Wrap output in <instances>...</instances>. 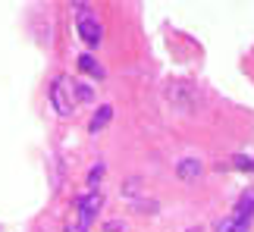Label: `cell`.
<instances>
[{
	"label": "cell",
	"mask_w": 254,
	"mask_h": 232,
	"mask_svg": "<svg viewBox=\"0 0 254 232\" xmlns=\"http://www.w3.org/2000/svg\"><path fill=\"white\" fill-rule=\"evenodd\" d=\"M75 207H79V217H75L79 223L66 226V232H88L91 223L97 220V214H101V207H104V195H101V191H88V195L79 198V204H75Z\"/></svg>",
	"instance_id": "obj_1"
},
{
	"label": "cell",
	"mask_w": 254,
	"mask_h": 232,
	"mask_svg": "<svg viewBox=\"0 0 254 232\" xmlns=\"http://www.w3.org/2000/svg\"><path fill=\"white\" fill-rule=\"evenodd\" d=\"M75 82L69 79V75H60V79L54 82V88H51V104H54V110L60 113V116H72L75 113Z\"/></svg>",
	"instance_id": "obj_2"
},
{
	"label": "cell",
	"mask_w": 254,
	"mask_h": 232,
	"mask_svg": "<svg viewBox=\"0 0 254 232\" xmlns=\"http://www.w3.org/2000/svg\"><path fill=\"white\" fill-rule=\"evenodd\" d=\"M167 101L173 107H179L182 113H191L194 104H198V91H194L191 82H170L167 85Z\"/></svg>",
	"instance_id": "obj_3"
},
{
	"label": "cell",
	"mask_w": 254,
	"mask_h": 232,
	"mask_svg": "<svg viewBox=\"0 0 254 232\" xmlns=\"http://www.w3.org/2000/svg\"><path fill=\"white\" fill-rule=\"evenodd\" d=\"M75 28H79L82 41H85L88 47H97V44H101L104 28H101V22H97V19H94L91 13H82V16H79V22H75Z\"/></svg>",
	"instance_id": "obj_4"
},
{
	"label": "cell",
	"mask_w": 254,
	"mask_h": 232,
	"mask_svg": "<svg viewBox=\"0 0 254 232\" xmlns=\"http://www.w3.org/2000/svg\"><path fill=\"white\" fill-rule=\"evenodd\" d=\"M176 176L185 179V182H194V179L201 176V160H198V157H185V160H179V163H176Z\"/></svg>",
	"instance_id": "obj_5"
},
{
	"label": "cell",
	"mask_w": 254,
	"mask_h": 232,
	"mask_svg": "<svg viewBox=\"0 0 254 232\" xmlns=\"http://www.w3.org/2000/svg\"><path fill=\"white\" fill-rule=\"evenodd\" d=\"M217 232H251V220L245 217H229V220H220Z\"/></svg>",
	"instance_id": "obj_6"
},
{
	"label": "cell",
	"mask_w": 254,
	"mask_h": 232,
	"mask_svg": "<svg viewBox=\"0 0 254 232\" xmlns=\"http://www.w3.org/2000/svg\"><path fill=\"white\" fill-rule=\"evenodd\" d=\"M110 119H113V107H107V104H104V107H97V113L91 116V122H88V132H101Z\"/></svg>",
	"instance_id": "obj_7"
},
{
	"label": "cell",
	"mask_w": 254,
	"mask_h": 232,
	"mask_svg": "<svg viewBox=\"0 0 254 232\" xmlns=\"http://www.w3.org/2000/svg\"><path fill=\"white\" fill-rule=\"evenodd\" d=\"M251 214H254V188H248L245 195L239 198V207H236V217H245V220H251Z\"/></svg>",
	"instance_id": "obj_8"
},
{
	"label": "cell",
	"mask_w": 254,
	"mask_h": 232,
	"mask_svg": "<svg viewBox=\"0 0 254 232\" xmlns=\"http://www.w3.org/2000/svg\"><path fill=\"white\" fill-rule=\"evenodd\" d=\"M79 69H85L88 75H97V79H104V66L94 60V57H88V54H82L79 57Z\"/></svg>",
	"instance_id": "obj_9"
},
{
	"label": "cell",
	"mask_w": 254,
	"mask_h": 232,
	"mask_svg": "<svg viewBox=\"0 0 254 232\" xmlns=\"http://www.w3.org/2000/svg\"><path fill=\"white\" fill-rule=\"evenodd\" d=\"M101 179H104V163H97V167H91V173H88V185H97Z\"/></svg>",
	"instance_id": "obj_10"
},
{
	"label": "cell",
	"mask_w": 254,
	"mask_h": 232,
	"mask_svg": "<svg viewBox=\"0 0 254 232\" xmlns=\"http://www.w3.org/2000/svg\"><path fill=\"white\" fill-rule=\"evenodd\" d=\"M79 101H91V88L88 85H75V104Z\"/></svg>",
	"instance_id": "obj_11"
},
{
	"label": "cell",
	"mask_w": 254,
	"mask_h": 232,
	"mask_svg": "<svg viewBox=\"0 0 254 232\" xmlns=\"http://www.w3.org/2000/svg\"><path fill=\"white\" fill-rule=\"evenodd\" d=\"M236 167H242V170H251V167H254V160H251V157H245V154H239V157H236Z\"/></svg>",
	"instance_id": "obj_12"
}]
</instances>
